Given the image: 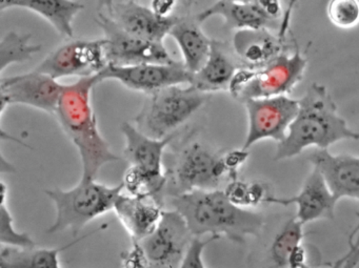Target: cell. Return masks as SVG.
Masks as SVG:
<instances>
[{
	"instance_id": "8fae6325",
	"label": "cell",
	"mask_w": 359,
	"mask_h": 268,
	"mask_svg": "<svg viewBox=\"0 0 359 268\" xmlns=\"http://www.w3.org/2000/svg\"><path fill=\"white\" fill-rule=\"evenodd\" d=\"M104 38L74 41L50 54L35 70L55 79L98 75L108 66Z\"/></svg>"
},
{
	"instance_id": "e0dca14e",
	"label": "cell",
	"mask_w": 359,
	"mask_h": 268,
	"mask_svg": "<svg viewBox=\"0 0 359 268\" xmlns=\"http://www.w3.org/2000/svg\"><path fill=\"white\" fill-rule=\"evenodd\" d=\"M241 68L245 66L235 53L232 43L212 39L209 57L201 70L193 74L191 85L208 94L229 91L233 77Z\"/></svg>"
},
{
	"instance_id": "603a6c76",
	"label": "cell",
	"mask_w": 359,
	"mask_h": 268,
	"mask_svg": "<svg viewBox=\"0 0 359 268\" xmlns=\"http://www.w3.org/2000/svg\"><path fill=\"white\" fill-rule=\"evenodd\" d=\"M214 16L222 17L224 27L232 30L262 28L272 30L274 28L259 8L252 1L218 0L211 7L197 14L196 18L201 24H203Z\"/></svg>"
},
{
	"instance_id": "52a82bcc",
	"label": "cell",
	"mask_w": 359,
	"mask_h": 268,
	"mask_svg": "<svg viewBox=\"0 0 359 268\" xmlns=\"http://www.w3.org/2000/svg\"><path fill=\"white\" fill-rule=\"evenodd\" d=\"M165 176V201L193 190H218L226 178L230 179L222 155L201 142H192L180 150Z\"/></svg>"
},
{
	"instance_id": "74e56055",
	"label": "cell",
	"mask_w": 359,
	"mask_h": 268,
	"mask_svg": "<svg viewBox=\"0 0 359 268\" xmlns=\"http://www.w3.org/2000/svg\"></svg>"
},
{
	"instance_id": "d590c367",
	"label": "cell",
	"mask_w": 359,
	"mask_h": 268,
	"mask_svg": "<svg viewBox=\"0 0 359 268\" xmlns=\"http://www.w3.org/2000/svg\"><path fill=\"white\" fill-rule=\"evenodd\" d=\"M359 234V223L357 224L356 227H355L354 232H352V234H351L350 240H348V243H352L353 240H354L355 238H356L357 234Z\"/></svg>"
},
{
	"instance_id": "5bb4252c",
	"label": "cell",
	"mask_w": 359,
	"mask_h": 268,
	"mask_svg": "<svg viewBox=\"0 0 359 268\" xmlns=\"http://www.w3.org/2000/svg\"><path fill=\"white\" fill-rule=\"evenodd\" d=\"M266 202L283 206L296 205V218L306 224L316 220H334L338 200L325 183L323 174L316 167H313L299 194L291 198H277L270 195Z\"/></svg>"
},
{
	"instance_id": "6da1fadb",
	"label": "cell",
	"mask_w": 359,
	"mask_h": 268,
	"mask_svg": "<svg viewBox=\"0 0 359 268\" xmlns=\"http://www.w3.org/2000/svg\"><path fill=\"white\" fill-rule=\"evenodd\" d=\"M100 83V76L94 75L65 85L55 113L62 131L79 150L83 179H95L102 167L119 161L98 129L92 93Z\"/></svg>"
},
{
	"instance_id": "7a4b0ae2",
	"label": "cell",
	"mask_w": 359,
	"mask_h": 268,
	"mask_svg": "<svg viewBox=\"0 0 359 268\" xmlns=\"http://www.w3.org/2000/svg\"><path fill=\"white\" fill-rule=\"evenodd\" d=\"M169 201L184 216L193 236H224L245 244L248 237H259L266 225L262 213L237 206L224 190H193Z\"/></svg>"
},
{
	"instance_id": "9a60e30c",
	"label": "cell",
	"mask_w": 359,
	"mask_h": 268,
	"mask_svg": "<svg viewBox=\"0 0 359 268\" xmlns=\"http://www.w3.org/2000/svg\"><path fill=\"white\" fill-rule=\"evenodd\" d=\"M130 34L147 41L163 43L180 16L159 15L152 8H147L137 0H121L115 3L114 9L108 14Z\"/></svg>"
},
{
	"instance_id": "4316f807",
	"label": "cell",
	"mask_w": 359,
	"mask_h": 268,
	"mask_svg": "<svg viewBox=\"0 0 359 268\" xmlns=\"http://www.w3.org/2000/svg\"><path fill=\"white\" fill-rule=\"evenodd\" d=\"M8 188L1 182V199H0V243L7 246L30 248L35 246L34 241L26 232L15 230L13 217L7 207Z\"/></svg>"
},
{
	"instance_id": "3957f363",
	"label": "cell",
	"mask_w": 359,
	"mask_h": 268,
	"mask_svg": "<svg viewBox=\"0 0 359 268\" xmlns=\"http://www.w3.org/2000/svg\"><path fill=\"white\" fill-rule=\"evenodd\" d=\"M298 101L297 115L285 139L277 143L275 161L293 158L311 146L327 150L341 140H359V133L338 115L337 106L325 85L312 83Z\"/></svg>"
},
{
	"instance_id": "2e32d148",
	"label": "cell",
	"mask_w": 359,
	"mask_h": 268,
	"mask_svg": "<svg viewBox=\"0 0 359 268\" xmlns=\"http://www.w3.org/2000/svg\"><path fill=\"white\" fill-rule=\"evenodd\" d=\"M309 161L323 174L338 201L342 198L359 201V157L332 155L327 150L317 148L309 156Z\"/></svg>"
},
{
	"instance_id": "ffe728a7",
	"label": "cell",
	"mask_w": 359,
	"mask_h": 268,
	"mask_svg": "<svg viewBox=\"0 0 359 268\" xmlns=\"http://www.w3.org/2000/svg\"><path fill=\"white\" fill-rule=\"evenodd\" d=\"M113 211L135 244L154 230L163 209L152 199L121 192Z\"/></svg>"
},
{
	"instance_id": "484cf974",
	"label": "cell",
	"mask_w": 359,
	"mask_h": 268,
	"mask_svg": "<svg viewBox=\"0 0 359 268\" xmlns=\"http://www.w3.org/2000/svg\"><path fill=\"white\" fill-rule=\"evenodd\" d=\"M304 225L297 218H292L275 237L270 251L275 266L289 267L291 253L304 240Z\"/></svg>"
},
{
	"instance_id": "7402d4cb",
	"label": "cell",
	"mask_w": 359,
	"mask_h": 268,
	"mask_svg": "<svg viewBox=\"0 0 359 268\" xmlns=\"http://www.w3.org/2000/svg\"><path fill=\"white\" fill-rule=\"evenodd\" d=\"M201 24L196 16H180L169 34L180 47L184 66L192 74L201 70L211 51L212 39L203 33Z\"/></svg>"
},
{
	"instance_id": "30bf717a",
	"label": "cell",
	"mask_w": 359,
	"mask_h": 268,
	"mask_svg": "<svg viewBox=\"0 0 359 268\" xmlns=\"http://www.w3.org/2000/svg\"><path fill=\"white\" fill-rule=\"evenodd\" d=\"M247 108L249 129L243 150L264 139L283 141L290 125L299 110V101L287 95L251 98L243 101Z\"/></svg>"
},
{
	"instance_id": "d6986e66",
	"label": "cell",
	"mask_w": 359,
	"mask_h": 268,
	"mask_svg": "<svg viewBox=\"0 0 359 268\" xmlns=\"http://www.w3.org/2000/svg\"><path fill=\"white\" fill-rule=\"evenodd\" d=\"M121 133L126 140L123 155L130 167L153 175L165 174L163 167V153L175 135L165 139H155L144 135L129 122L121 125Z\"/></svg>"
},
{
	"instance_id": "d6a6232c",
	"label": "cell",
	"mask_w": 359,
	"mask_h": 268,
	"mask_svg": "<svg viewBox=\"0 0 359 268\" xmlns=\"http://www.w3.org/2000/svg\"><path fill=\"white\" fill-rule=\"evenodd\" d=\"M222 158H224V163L226 165L230 180L237 179L238 169L249 158V153H248V150H243V148L231 150V152L222 155Z\"/></svg>"
},
{
	"instance_id": "4dcf8cb0",
	"label": "cell",
	"mask_w": 359,
	"mask_h": 268,
	"mask_svg": "<svg viewBox=\"0 0 359 268\" xmlns=\"http://www.w3.org/2000/svg\"><path fill=\"white\" fill-rule=\"evenodd\" d=\"M224 192L229 200L237 206L250 207V183L238 179L230 180Z\"/></svg>"
},
{
	"instance_id": "83f0119b",
	"label": "cell",
	"mask_w": 359,
	"mask_h": 268,
	"mask_svg": "<svg viewBox=\"0 0 359 268\" xmlns=\"http://www.w3.org/2000/svg\"><path fill=\"white\" fill-rule=\"evenodd\" d=\"M327 15L336 28H355L359 24V0H330Z\"/></svg>"
},
{
	"instance_id": "8d00e7d4",
	"label": "cell",
	"mask_w": 359,
	"mask_h": 268,
	"mask_svg": "<svg viewBox=\"0 0 359 268\" xmlns=\"http://www.w3.org/2000/svg\"><path fill=\"white\" fill-rule=\"evenodd\" d=\"M233 1H251V0H233Z\"/></svg>"
},
{
	"instance_id": "8992f818",
	"label": "cell",
	"mask_w": 359,
	"mask_h": 268,
	"mask_svg": "<svg viewBox=\"0 0 359 268\" xmlns=\"http://www.w3.org/2000/svg\"><path fill=\"white\" fill-rule=\"evenodd\" d=\"M306 57L295 51H283L264 68H241L231 81L229 92L241 102L251 98H269L289 95L302 80L306 72Z\"/></svg>"
},
{
	"instance_id": "7c38bea8",
	"label": "cell",
	"mask_w": 359,
	"mask_h": 268,
	"mask_svg": "<svg viewBox=\"0 0 359 268\" xmlns=\"http://www.w3.org/2000/svg\"><path fill=\"white\" fill-rule=\"evenodd\" d=\"M64 87L58 79L36 70L18 76L1 77L0 113L4 115L7 106L22 104L55 115Z\"/></svg>"
},
{
	"instance_id": "9c48e42d",
	"label": "cell",
	"mask_w": 359,
	"mask_h": 268,
	"mask_svg": "<svg viewBox=\"0 0 359 268\" xmlns=\"http://www.w3.org/2000/svg\"><path fill=\"white\" fill-rule=\"evenodd\" d=\"M96 22L104 34L109 64L135 66L175 62L163 43H155L130 34L104 12H98Z\"/></svg>"
},
{
	"instance_id": "277c9868",
	"label": "cell",
	"mask_w": 359,
	"mask_h": 268,
	"mask_svg": "<svg viewBox=\"0 0 359 268\" xmlns=\"http://www.w3.org/2000/svg\"><path fill=\"white\" fill-rule=\"evenodd\" d=\"M125 184L108 186L95 179H83L70 190L53 188L45 192L55 205L56 217L48 230V234L70 230L76 237L88 223L104 213L113 211Z\"/></svg>"
},
{
	"instance_id": "5b68a950",
	"label": "cell",
	"mask_w": 359,
	"mask_h": 268,
	"mask_svg": "<svg viewBox=\"0 0 359 268\" xmlns=\"http://www.w3.org/2000/svg\"><path fill=\"white\" fill-rule=\"evenodd\" d=\"M211 98L194 85H172L149 94L142 111L135 117V125L144 135L165 139L190 120Z\"/></svg>"
},
{
	"instance_id": "d4e9b609",
	"label": "cell",
	"mask_w": 359,
	"mask_h": 268,
	"mask_svg": "<svg viewBox=\"0 0 359 268\" xmlns=\"http://www.w3.org/2000/svg\"><path fill=\"white\" fill-rule=\"evenodd\" d=\"M41 49L43 45L31 43V34L7 33L0 41V73L12 64L30 62Z\"/></svg>"
},
{
	"instance_id": "f1b7e54d",
	"label": "cell",
	"mask_w": 359,
	"mask_h": 268,
	"mask_svg": "<svg viewBox=\"0 0 359 268\" xmlns=\"http://www.w3.org/2000/svg\"><path fill=\"white\" fill-rule=\"evenodd\" d=\"M219 237L211 236L207 240H203L201 237L194 236L188 249H187L186 255H184V260H182V268H205V265L203 263V253L205 247L213 242V241L218 240Z\"/></svg>"
},
{
	"instance_id": "cb8c5ba5",
	"label": "cell",
	"mask_w": 359,
	"mask_h": 268,
	"mask_svg": "<svg viewBox=\"0 0 359 268\" xmlns=\"http://www.w3.org/2000/svg\"><path fill=\"white\" fill-rule=\"evenodd\" d=\"M72 244L60 248H20L1 245L0 267L1 268H60V255Z\"/></svg>"
},
{
	"instance_id": "44dd1931",
	"label": "cell",
	"mask_w": 359,
	"mask_h": 268,
	"mask_svg": "<svg viewBox=\"0 0 359 268\" xmlns=\"http://www.w3.org/2000/svg\"><path fill=\"white\" fill-rule=\"evenodd\" d=\"M22 8L39 14L62 36L73 38V22L85 5L76 0H0V10Z\"/></svg>"
},
{
	"instance_id": "e575fe53",
	"label": "cell",
	"mask_w": 359,
	"mask_h": 268,
	"mask_svg": "<svg viewBox=\"0 0 359 268\" xmlns=\"http://www.w3.org/2000/svg\"><path fill=\"white\" fill-rule=\"evenodd\" d=\"M114 0H98L97 10L98 12H104V13L110 14L114 9Z\"/></svg>"
},
{
	"instance_id": "ac0fdd59",
	"label": "cell",
	"mask_w": 359,
	"mask_h": 268,
	"mask_svg": "<svg viewBox=\"0 0 359 268\" xmlns=\"http://www.w3.org/2000/svg\"><path fill=\"white\" fill-rule=\"evenodd\" d=\"M233 49L245 68H264L285 51V41L269 28L239 30L233 37Z\"/></svg>"
},
{
	"instance_id": "1f68e13d",
	"label": "cell",
	"mask_w": 359,
	"mask_h": 268,
	"mask_svg": "<svg viewBox=\"0 0 359 268\" xmlns=\"http://www.w3.org/2000/svg\"><path fill=\"white\" fill-rule=\"evenodd\" d=\"M251 1L259 8L260 11L264 13V15L268 18L269 22L273 24L274 28L277 29V32H278L283 14H285L283 0H251Z\"/></svg>"
},
{
	"instance_id": "836d02e7",
	"label": "cell",
	"mask_w": 359,
	"mask_h": 268,
	"mask_svg": "<svg viewBox=\"0 0 359 268\" xmlns=\"http://www.w3.org/2000/svg\"><path fill=\"white\" fill-rule=\"evenodd\" d=\"M306 251L302 244L298 245L290 257L289 267L299 268L306 266Z\"/></svg>"
},
{
	"instance_id": "f546056e",
	"label": "cell",
	"mask_w": 359,
	"mask_h": 268,
	"mask_svg": "<svg viewBox=\"0 0 359 268\" xmlns=\"http://www.w3.org/2000/svg\"><path fill=\"white\" fill-rule=\"evenodd\" d=\"M193 0H152L151 8L161 16L188 15Z\"/></svg>"
},
{
	"instance_id": "ba28073f",
	"label": "cell",
	"mask_w": 359,
	"mask_h": 268,
	"mask_svg": "<svg viewBox=\"0 0 359 268\" xmlns=\"http://www.w3.org/2000/svg\"><path fill=\"white\" fill-rule=\"evenodd\" d=\"M193 237L184 216L173 209L163 211L154 230L134 245L142 266L177 268L182 266Z\"/></svg>"
},
{
	"instance_id": "4fadbf2b",
	"label": "cell",
	"mask_w": 359,
	"mask_h": 268,
	"mask_svg": "<svg viewBox=\"0 0 359 268\" xmlns=\"http://www.w3.org/2000/svg\"><path fill=\"white\" fill-rule=\"evenodd\" d=\"M100 80L119 81L128 89L151 94L172 85H191L193 74L182 62L172 64H142L135 66L108 64L98 74Z\"/></svg>"
}]
</instances>
